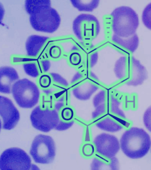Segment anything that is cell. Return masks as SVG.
<instances>
[{"label": "cell", "instance_id": "cell-1", "mask_svg": "<svg viewBox=\"0 0 151 170\" xmlns=\"http://www.w3.org/2000/svg\"><path fill=\"white\" fill-rule=\"evenodd\" d=\"M119 142L123 152L132 159L144 157L151 146L149 134L143 129L137 127H132L126 131L122 135Z\"/></svg>", "mask_w": 151, "mask_h": 170}, {"label": "cell", "instance_id": "cell-2", "mask_svg": "<svg viewBox=\"0 0 151 170\" xmlns=\"http://www.w3.org/2000/svg\"><path fill=\"white\" fill-rule=\"evenodd\" d=\"M113 35L127 38L136 33L139 24V18L131 7L122 6L116 8L111 14Z\"/></svg>", "mask_w": 151, "mask_h": 170}, {"label": "cell", "instance_id": "cell-3", "mask_svg": "<svg viewBox=\"0 0 151 170\" xmlns=\"http://www.w3.org/2000/svg\"><path fill=\"white\" fill-rule=\"evenodd\" d=\"M117 65L122 83L129 86L142 85L148 78L145 67L133 56L120 57Z\"/></svg>", "mask_w": 151, "mask_h": 170}, {"label": "cell", "instance_id": "cell-4", "mask_svg": "<svg viewBox=\"0 0 151 170\" xmlns=\"http://www.w3.org/2000/svg\"><path fill=\"white\" fill-rule=\"evenodd\" d=\"M11 93L20 107H33L38 102L40 91L37 85L27 78L18 80L13 85Z\"/></svg>", "mask_w": 151, "mask_h": 170}, {"label": "cell", "instance_id": "cell-5", "mask_svg": "<svg viewBox=\"0 0 151 170\" xmlns=\"http://www.w3.org/2000/svg\"><path fill=\"white\" fill-rule=\"evenodd\" d=\"M73 32L79 40L91 41L95 39L100 31L99 22L96 17L87 14H82L74 20L72 24Z\"/></svg>", "mask_w": 151, "mask_h": 170}, {"label": "cell", "instance_id": "cell-6", "mask_svg": "<svg viewBox=\"0 0 151 170\" xmlns=\"http://www.w3.org/2000/svg\"><path fill=\"white\" fill-rule=\"evenodd\" d=\"M55 151V143L52 138L48 135L39 134L33 141L29 153L36 163L47 164L54 160Z\"/></svg>", "mask_w": 151, "mask_h": 170}, {"label": "cell", "instance_id": "cell-7", "mask_svg": "<svg viewBox=\"0 0 151 170\" xmlns=\"http://www.w3.org/2000/svg\"><path fill=\"white\" fill-rule=\"evenodd\" d=\"M30 120L32 126L36 129L44 132H48L58 126L59 122V114L57 110L42 107H36L32 111Z\"/></svg>", "mask_w": 151, "mask_h": 170}, {"label": "cell", "instance_id": "cell-8", "mask_svg": "<svg viewBox=\"0 0 151 170\" xmlns=\"http://www.w3.org/2000/svg\"><path fill=\"white\" fill-rule=\"evenodd\" d=\"M32 166L30 157L21 148H11L5 150L1 155V170H29Z\"/></svg>", "mask_w": 151, "mask_h": 170}, {"label": "cell", "instance_id": "cell-9", "mask_svg": "<svg viewBox=\"0 0 151 170\" xmlns=\"http://www.w3.org/2000/svg\"><path fill=\"white\" fill-rule=\"evenodd\" d=\"M29 20L35 30L48 33H52L57 30L61 22L58 13L51 7L30 16Z\"/></svg>", "mask_w": 151, "mask_h": 170}, {"label": "cell", "instance_id": "cell-10", "mask_svg": "<svg viewBox=\"0 0 151 170\" xmlns=\"http://www.w3.org/2000/svg\"><path fill=\"white\" fill-rule=\"evenodd\" d=\"M98 154L111 158L115 156L120 148V142L115 136L106 133L97 135L93 140Z\"/></svg>", "mask_w": 151, "mask_h": 170}, {"label": "cell", "instance_id": "cell-11", "mask_svg": "<svg viewBox=\"0 0 151 170\" xmlns=\"http://www.w3.org/2000/svg\"><path fill=\"white\" fill-rule=\"evenodd\" d=\"M0 115L2 120L1 128L9 130L14 128L20 119L19 112L12 101L8 98L0 96Z\"/></svg>", "mask_w": 151, "mask_h": 170}, {"label": "cell", "instance_id": "cell-12", "mask_svg": "<svg viewBox=\"0 0 151 170\" xmlns=\"http://www.w3.org/2000/svg\"><path fill=\"white\" fill-rule=\"evenodd\" d=\"M16 70L11 66H2L0 68V92L9 94L11 93L13 84L19 79Z\"/></svg>", "mask_w": 151, "mask_h": 170}, {"label": "cell", "instance_id": "cell-13", "mask_svg": "<svg viewBox=\"0 0 151 170\" xmlns=\"http://www.w3.org/2000/svg\"><path fill=\"white\" fill-rule=\"evenodd\" d=\"M93 158L91 165V169L93 170H118L119 161L115 157L110 158L98 154Z\"/></svg>", "mask_w": 151, "mask_h": 170}, {"label": "cell", "instance_id": "cell-14", "mask_svg": "<svg viewBox=\"0 0 151 170\" xmlns=\"http://www.w3.org/2000/svg\"><path fill=\"white\" fill-rule=\"evenodd\" d=\"M50 66V62L47 60L27 63L23 66L26 74L34 78L37 77L47 72Z\"/></svg>", "mask_w": 151, "mask_h": 170}, {"label": "cell", "instance_id": "cell-15", "mask_svg": "<svg viewBox=\"0 0 151 170\" xmlns=\"http://www.w3.org/2000/svg\"><path fill=\"white\" fill-rule=\"evenodd\" d=\"M48 38L47 37L36 35L29 36L25 43L27 55L32 57L36 56Z\"/></svg>", "mask_w": 151, "mask_h": 170}, {"label": "cell", "instance_id": "cell-16", "mask_svg": "<svg viewBox=\"0 0 151 170\" xmlns=\"http://www.w3.org/2000/svg\"><path fill=\"white\" fill-rule=\"evenodd\" d=\"M112 39L117 45L123 48V52L125 53L134 52L137 49L139 39L136 33L127 38H121L113 35Z\"/></svg>", "mask_w": 151, "mask_h": 170}, {"label": "cell", "instance_id": "cell-17", "mask_svg": "<svg viewBox=\"0 0 151 170\" xmlns=\"http://www.w3.org/2000/svg\"><path fill=\"white\" fill-rule=\"evenodd\" d=\"M51 4L49 0H27L25 1L24 7L26 12L30 16L51 7Z\"/></svg>", "mask_w": 151, "mask_h": 170}, {"label": "cell", "instance_id": "cell-18", "mask_svg": "<svg viewBox=\"0 0 151 170\" xmlns=\"http://www.w3.org/2000/svg\"><path fill=\"white\" fill-rule=\"evenodd\" d=\"M72 5L81 12H91L96 9L99 4L98 0H71Z\"/></svg>", "mask_w": 151, "mask_h": 170}, {"label": "cell", "instance_id": "cell-19", "mask_svg": "<svg viewBox=\"0 0 151 170\" xmlns=\"http://www.w3.org/2000/svg\"><path fill=\"white\" fill-rule=\"evenodd\" d=\"M68 61L71 66L75 67L84 66L83 54L78 50H73L69 54Z\"/></svg>", "mask_w": 151, "mask_h": 170}, {"label": "cell", "instance_id": "cell-20", "mask_svg": "<svg viewBox=\"0 0 151 170\" xmlns=\"http://www.w3.org/2000/svg\"><path fill=\"white\" fill-rule=\"evenodd\" d=\"M142 19L144 25L151 30V2L147 5L144 9Z\"/></svg>", "mask_w": 151, "mask_h": 170}, {"label": "cell", "instance_id": "cell-21", "mask_svg": "<svg viewBox=\"0 0 151 170\" xmlns=\"http://www.w3.org/2000/svg\"><path fill=\"white\" fill-rule=\"evenodd\" d=\"M52 83V78L50 75L43 74L40 76L38 79L39 85L44 89L49 87Z\"/></svg>", "mask_w": 151, "mask_h": 170}]
</instances>
